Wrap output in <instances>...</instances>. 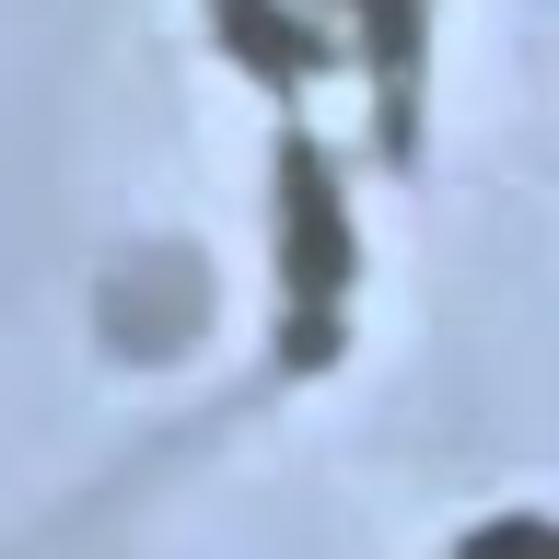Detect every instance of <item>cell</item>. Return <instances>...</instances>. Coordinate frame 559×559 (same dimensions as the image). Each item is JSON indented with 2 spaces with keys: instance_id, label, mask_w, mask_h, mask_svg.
<instances>
[{
  "instance_id": "obj_1",
  "label": "cell",
  "mask_w": 559,
  "mask_h": 559,
  "mask_svg": "<svg viewBox=\"0 0 559 559\" xmlns=\"http://www.w3.org/2000/svg\"><path fill=\"white\" fill-rule=\"evenodd\" d=\"M269 234H280V361H326V349H338V314H349V280H361V234H349L338 164H326L304 129L280 140Z\"/></svg>"
},
{
  "instance_id": "obj_3",
  "label": "cell",
  "mask_w": 559,
  "mask_h": 559,
  "mask_svg": "<svg viewBox=\"0 0 559 559\" xmlns=\"http://www.w3.org/2000/svg\"><path fill=\"white\" fill-rule=\"evenodd\" d=\"M338 12H361V59L384 70V94H396V117H408V82H419V35H431V0H338Z\"/></svg>"
},
{
  "instance_id": "obj_2",
  "label": "cell",
  "mask_w": 559,
  "mask_h": 559,
  "mask_svg": "<svg viewBox=\"0 0 559 559\" xmlns=\"http://www.w3.org/2000/svg\"><path fill=\"white\" fill-rule=\"evenodd\" d=\"M222 35H234V59L257 70V82H314V59H326V35H304L292 12H269V0H222Z\"/></svg>"
},
{
  "instance_id": "obj_4",
  "label": "cell",
  "mask_w": 559,
  "mask_h": 559,
  "mask_svg": "<svg viewBox=\"0 0 559 559\" xmlns=\"http://www.w3.org/2000/svg\"><path fill=\"white\" fill-rule=\"evenodd\" d=\"M443 559H559V513H489V524H466Z\"/></svg>"
}]
</instances>
